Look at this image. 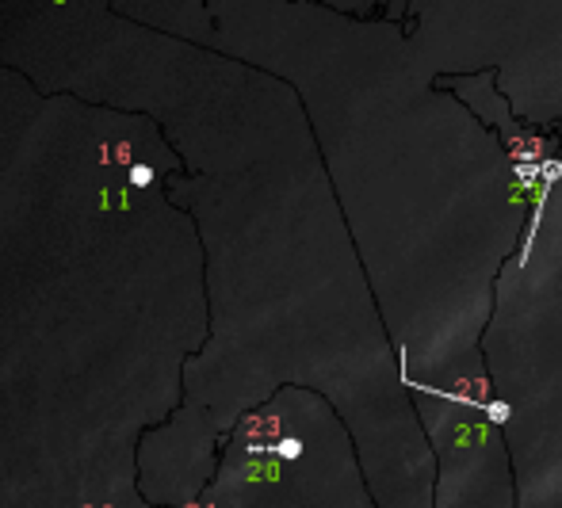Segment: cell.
<instances>
[{
    "label": "cell",
    "instance_id": "3957f363",
    "mask_svg": "<svg viewBox=\"0 0 562 508\" xmlns=\"http://www.w3.org/2000/svg\"><path fill=\"white\" fill-rule=\"evenodd\" d=\"M275 451H280L283 459H295V455H298V443H295V440H283V443H280V447H275Z\"/></svg>",
    "mask_w": 562,
    "mask_h": 508
},
{
    "label": "cell",
    "instance_id": "7a4b0ae2",
    "mask_svg": "<svg viewBox=\"0 0 562 508\" xmlns=\"http://www.w3.org/2000/svg\"><path fill=\"white\" fill-rule=\"evenodd\" d=\"M486 417L494 420V424H505V420H509V405H501V402H486Z\"/></svg>",
    "mask_w": 562,
    "mask_h": 508
},
{
    "label": "cell",
    "instance_id": "6da1fadb",
    "mask_svg": "<svg viewBox=\"0 0 562 508\" xmlns=\"http://www.w3.org/2000/svg\"><path fill=\"white\" fill-rule=\"evenodd\" d=\"M539 176H543V188H539L536 211H532V230H528V237H524V248H521V264H528V256H532V241H536V230H539V218H543L547 195H551L554 180H559V176H562V161H543V164H539Z\"/></svg>",
    "mask_w": 562,
    "mask_h": 508
},
{
    "label": "cell",
    "instance_id": "277c9868",
    "mask_svg": "<svg viewBox=\"0 0 562 508\" xmlns=\"http://www.w3.org/2000/svg\"><path fill=\"white\" fill-rule=\"evenodd\" d=\"M134 184H149V168H146V164H138V168H134Z\"/></svg>",
    "mask_w": 562,
    "mask_h": 508
}]
</instances>
